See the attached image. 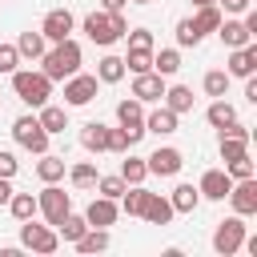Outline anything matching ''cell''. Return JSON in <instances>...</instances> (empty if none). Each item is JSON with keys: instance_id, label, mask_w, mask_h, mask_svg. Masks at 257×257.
Masks as SVG:
<instances>
[{"instance_id": "cell-16", "label": "cell", "mask_w": 257, "mask_h": 257, "mask_svg": "<svg viewBox=\"0 0 257 257\" xmlns=\"http://www.w3.org/2000/svg\"><path fill=\"white\" fill-rule=\"evenodd\" d=\"M116 217H120V205L112 201V197H92L88 201V209H84V221L88 225H96V229H108V225H116Z\"/></svg>"}, {"instance_id": "cell-3", "label": "cell", "mask_w": 257, "mask_h": 257, "mask_svg": "<svg viewBox=\"0 0 257 257\" xmlns=\"http://www.w3.org/2000/svg\"><path fill=\"white\" fill-rule=\"evenodd\" d=\"M245 233H249V225H245V217H237V213L225 217V221H217V229H213V253H221V257L241 253Z\"/></svg>"}, {"instance_id": "cell-7", "label": "cell", "mask_w": 257, "mask_h": 257, "mask_svg": "<svg viewBox=\"0 0 257 257\" xmlns=\"http://www.w3.org/2000/svg\"><path fill=\"white\" fill-rule=\"evenodd\" d=\"M96 88H100L96 72H72V76L64 80V108L92 104V100H96Z\"/></svg>"}, {"instance_id": "cell-45", "label": "cell", "mask_w": 257, "mask_h": 257, "mask_svg": "<svg viewBox=\"0 0 257 257\" xmlns=\"http://www.w3.org/2000/svg\"><path fill=\"white\" fill-rule=\"evenodd\" d=\"M16 169H20V161H16V153H8V149H0V177H16Z\"/></svg>"}, {"instance_id": "cell-2", "label": "cell", "mask_w": 257, "mask_h": 257, "mask_svg": "<svg viewBox=\"0 0 257 257\" xmlns=\"http://www.w3.org/2000/svg\"><path fill=\"white\" fill-rule=\"evenodd\" d=\"M12 92H16L28 108H40V104H48V96H52V80H48L40 68H16V72H12Z\"/></svg>"}, {"instance_id": "cell-37", "label": "cell", "mask_w": 257, "mask_h": 257, "mask_svg": "<svg viewBox=\"0 0 257 257\" xmlns=\"http://www.w3.org/2000/svg\"><path fill=\"white\" fill-rule=\"evenodd\" d=\"M124 60V72H149L153 68V52H145V48H128V56H120Z\"/></svg>"}, {"instance_id": "cell-18", "label": "cell", "mask_w": 257, "mask_h": 257, "mask_svg": "<svg viewBox=\"0 0 257 257\" xmlns=\"http://www.w3.org/2000/svg\"><path fill=\"white\" fill-rule=\"evenodd\" d=\"M217 36H221V44H225V48H241V44H249V40H253L237 16H221V24H217Z\"/></svg>"}, {"instance_id": "cell-13", "label": "cell", "mask_w": 257, "mask_h": 257, "mask_svg": "<svg viewBox=\"0 0 257 257\" xmlns=\"http://www.w3.org/2000/svg\"><path fill=\"white\" fill-rule=\"evenodd\" d=\"M229 205H233L237 217H253V213H257V177L233 181V189H229Z\"/></svg>"}, {"instance_id": "cell-11", "label": "cell", "mask_w": 257, "mask_h": 257, "mask_svg": "<svg viewBox=\"0 0 257 257\" xmlns=\"http://www.w3.org/2000/svg\"><path fill=\"white\" fill-rule=\"evenodd\" d=\"M84 36L92 40V44H100V48H108V44H116L120 36H116V28H112V12H88L84 16Z\"/></svg>"}, {"instance_id": "cell-25", "label": "cell", "mask_w": 257, "mask_h": 257, "mask_svg": "<svg viewBox=\"0 0 257 257\" xmlns=\"http://www.w3.org/2000/svg\"><path fill=\"white\" fill-rule=\"evenodd\" d=\"M108 241H112V237H108V229L88 225V229H84V233H80L72 245H76V253H100V249H108Z\"/></svg>"}, {"instance_id": "cell-19", "label": "cell", "mask_w": 257, "mask_h": 257, "mask_svg": "<svg viewBox=\"0 0 257 257\" xmlns=\"http://www.w3.org/2000/svg\"><path fill=\"white\" fill-rule=\"evenodd\" d=\"M80 149H84V153H108V124L88 120V124L80 128Z\"/></svg>"}, {"instance_id": "cell-29", "label": "cell", "mask_w": 257, "mask_h": 257, "mask_svg": "<svg viewBox=\"0 0 257 257\" xmlns=\"http://www.w3.org/2000/svg\"><path fill=\"white\" fill-rule=\"evenodd\" d=\"M153 72H161L165 80L177 76V72H181V48H161V52H153Z\"/></svg>"}, {"instance_id": "cell-51", "label": "cell", "mask_w": 257, "mask_h": 257, "mask_svg": "<svg viewBox=\"0 0 257 257\" xmlns=\"http://www.w3.org/2000/svg\"><path fill=\"white\" fill-rule=\"evenodd\" d=\"M193 8H205V4H217V0H189Z\"/></svg>"}, {"instance_id": "cell-5", "label": "cell", "mask_w": 257, "mask_h": 257, "mask_svg": "<svg viewBox=\"0 0 257 257\" xmlns=\"http://www.w3.org/2000/svg\"><path fill=\"white\" fill-rule=\"evenodd\" d=\"M36 209H40V217H44L48 225H56V221L72 209V193H64L60 181H48V185L36 193Z\"/></svg>"}, {"instance_id": "cell-44", "label": "cell", "mask_w": 257, "mask_h": 257, "mask_svg": "<svg viewBox=\"0 0 257 257\" xmlns=\"http://www.w3.org/2000/svg\"><path fill=\"white\" fill-rule=\"evenodd\" d=\"M133 149V141H128V133L116 124V128H108V153H128Z\"/></svg>"}, {"instance_id": "cell-49", "label": "cell", "mask_w": 257, "mask_h": 257, "mask_svg": "<svg viewBox=\"0 0 257 257\" xmlns=\"http://www.w3.org/2000/svg\"><path fill=\"white\" fill-rule=\"evenodd\" d=\"M245 100L257 104V80H253V76H245Z\"/></svg>"}, {"instance_id": "cell-30", "label": "cell", "mask_w": 257, "mask_h": 257, "mask_svg": "<svg viewBox=\"0 0 257 257\" xmlns=\"http://www.w3.org/2000/svg\"><path fill=\"white\" fill-rule=\"evenodd\" d=\"M205 120H209L213 128H225L229 120H237V108H233V104H229L225 96H213V104L205 108Z\"/></svg>"}, {"instance_id": "cell-8", "label": "cell", "mask_w": 257, "mask_h": 257, "mask_svg": "<svg viewBox=\"0 0 257 257\" xmlns=\"http://www.w3.org/2000/svg\"><path fill=\"white\" fill-rule=\"evenodd\" d=\"M116 124L128 133V141L137 145L141 137H145V104L137 100V96H124V100H116Z\"/></svg>"}, {"instance_id": "cell-40", "label": "cell", "mask_w": 257, "mask_h": 257, "mask_svg": "<svg viewBox=\"0 0 257 257\" xmlns=\"http://www.w3.org/2000/svg\"><path fill=\"white\" fill-rule=\"evenodd\" d=\"M177 44H181V48H197V44H201V32L193 28V20H189V16H185V20H177Z\"/></svg>"}, {"instance_id": "cell-26", "label": "cell", "mask_w": 257, "mask_h": 257, "mask_svg": "<svg viewBox=\"0 0 257 257\" xmlns=\"http://www.w3.org/2000/svg\"><path fill=\"white\" fill-rule=\"evenodd\" d=\"M221 16H225V12H221L217 4H205V8H197V12L189 16V20H193V28H197V32H201V40H205L209 32H217V24H221Z\"/></svg>"}, {"instance_id": "cell-20", "label": "cell", "mask_w": 257, "mask_h": 257, "mask_svg": "<svg viewBox=\"0 0 257 257\" xmlns=\"http://www.w3.org/2000/svg\"><path fill=\"white\" fill-rule=\"evenodd\" d=\"M141 217L149 221V225H169L177 213H173V205H169V197H161V193H149V201H145V209H141Z\"/></svg>"}, {"instance_id": "cell-24", "label": "cell", "mask_w": 257, "mask_h": 257, "mask_svg": "<svg viewBox=\"0 0 257 257\" xmlns=\"http://www.w3.org/2000/svg\"><path fill=\"white\" fill-rule=\"evenodd\" d=\"M169 205H173V213H193V209L201 205V193H197V185L181 181V185L169 193Z\"/></svg>"}, {"instance_id": "cell-9", "label": "cell", "mask_w": 257, "mask_h": 257, "mask_svg": "<svg viewBox=\"0 0 257 257\" xmlns=\"http://www.w3.org/2000/svg\"><path fill=\"white\" fill-rule=\"evenodd\" d=\"M145 165H149V177H177L185 169V153L173 149V145H161L145 157Z\"/></svg>"}, {"instance_id": "cell-21", "label": "cell", "mask_w": 257, "mask_h": 257, "mask_svg": "<svg viewBox=\"0 0 257 257\" xmlns=\"http://www.w3.org/2000/svg\"><path fill=\"white\" fill-rule=\"evenodd\" d=\"M44 48H48V40H44V32L36 28H28V32H20L16 36V52H20V60H40L44 56Z\"/></svg>"}, {"instance_id": "cell-42", "label": "cell", "mask_w": 257, "mask_h": 257, "mask_svg": "<svg viewBox=\"0 0 257 257\" xmlns=\"http://www.w3.org/2000/svg\"><path fill=\"white\" fill-rule=\"evenodd\" d=\"M249 153V141H237V137H221V161H237Z\"/></svg>"}, {"instance_id": "cell-48", "label": "cell", "mask_w": 257, "mask_h": 257, "mask_svg": "<svg viewBox=\"0 0 257 257\" xmlns=\"http://www.w3.org/2000/svg\"><path fill=\"white\" fill-rule=\"evenodd\" d=\"M112 28H116V36L124 40V32H128V20H124V12H112Z\"/></svg>"}, {"instance_id": "cell-14", "label": "cell", "mask_w": 257, "mask_h": 257, "mask_svg": "<svg viewBox=\"0 0 257 257\" xmlns=\"http://www.w3.org/2000/svg\"><path fill=\"white\" fill-rule=\"evenodd\" d=\"M128 96H137L141 104L161 100V96H165V76H161V72H153V68H149V72H137V76H133V92H128Z\"/></svg>"}, {"instance_id": "cell-22", "label": "cell", "mask_w": 257, "mask_h": 257, "mask_svg": "<svg viewBox=\"0 0 257 257\" xmlns=\"http://www.w3.org/2000/svg\"><path fill=\"white\" fill-rule=\"evenodd\" d=\"M161 100H165V108H173L177 116H181V112H193V88H189V84H165V96H161Z\"/></svg>"}, {"instance_id": "cell-34", "label": "cell", "mask_w": 257, "mask_h": 257, "mask_svg": "<svg viewBox=\"0 0 257 257\" xmlns=\"http://www.w3.org/2000/svg\"><path fill=\"white\" fill-rule=\"evenodd\" d=\"M64 173H68L72 189H92V185H96V177H100L92 161H76V165H72V169H64Z\"/></svg>"}, {"instance_id": "cell-36", "label": "cell", "mask_w": 257, "mask_h": 257, "mask_svg": "<svg viewBox=\"0 0 257 257\" xmlns=\"http://www.w3.org/2000/svg\"><path fill=\"white\" fill-rule=\"evenodd\" d=\"M229 80H233V76H229L225 68H209L205 80H201V88H205L209 96H225V92H229Z\"/></svg>"}, {"instance_id": "cell-32", "label": "cell", "mask_w": 257, "mask_h": 257, "mask_svg": "<svg viewBox=\"0 0 257 257\" xmlns=\"http://www.w3.org/2000/svg\"><path fill=\"white\" fill-rule=\"evenodd\" d=\"M145 201H149V189L145 185H128L124 193H120V213H128V217H141V209H145Z\"/></svg>"}, {"instance_id": "cell-31", "label": "cell", "mask_w": 257, "mask_h": 257, "mask_svg": "<svg viewBox=\"0 0 257 257\" xmlns=\"http://www.w3.org/2000/svg\"><path fill=\"white\" fill-rule=\"evenodd\" d=\"M64 157H52V153H40V161H36V177L48 185V181H64Z\"/></svg>"}, {"instance_id": "cell-50", "label": "cell", "mask_w": 257, "mask_h": 257, "mask_svg": "<svg viewBox=\"0 0 257 257\" xmlns=\"http://www.w3.org/2000/svg\"><path fill=\"white\" fill-rule=\"evenodd\" d=\"M124 4H128V0H100L104 12H124Z\"/></svg>"}, {"instance_id": "cell-46", "label": "cell", "mask_w": 257, "mask_h": 257, "mask_svg": "<svg viewBox=\"0 0 257 257\" xmlns=\"http://www.w3.org/2000/svg\"><path fill=\"white\" fill-rule=\"evenodd\" d=\"M217 8H221L225 16H241L245 8H253V0H217Z\"/></svg>"}, {"instance_id": "cell-41", "label": "cell", "mask_w": 257, "mask_h": 257, "mask_svg": "<svg viewBox=\"0 0 257 257\" xmlns=\"http://www.w3.org/2000/svg\"><path fill=\"white\" fill-rule=\"evenodd\" d=\"M124 40H128V48H145V52H153V48H157V40H153V32H149V28H128V32H124Z\"/></svg>"}, {"instance_id": "cell-38", "label": "cell", "mask_w": 257, "mask_h": 257, "mask_svg": "<svg viewBox=\"0 0 257 257\" xmlns=\"http://www.w3.org/2000/svg\"><path fill=\"white\" fill-rule=\"evenodd\" d=\"M225 173H229V181H245V177L257 173V165H253L249 153H245V157H237V161H225Z\"/></svg>"}, {"instance_id": "cell-15", "label": "cell", "mask_w": 257, "mask_h": 257, "mask_svg": "<svg viewBox=\"0 0 257 257\" xmlns=\"http://www.w3.org/2000/svg\"><path fill=\"white\" fill-rule=\"evenodd\" d=\"M229 189H233V181H229V173H225V169H205V173H201V181H197V193H201L205 201H225V197H229Z\"/></svg>"}, {"instance_id": "cell-1", "label": "cell", "mask_w": 257, "mask_h": 257, "mask_svg": "<svg viewBox=\"0 0 257 257\" xmlns=\"http://www.w3.org/2000/svg\"><path fill=\"white\" fill-rule=\"evenodd\" d=\"M80 64H84V48H80V40H72V36L56 40V44L44 48V56H40V72H44L48 80H68L72 72H80Z\"/></svg>"}, {"instance_id": "cell-52", "label": "cell", "mask_w": 257, "mask_h": 257, "mask_svg": "<svg viewBox=\"0 0 257 257\" xmlns=\"http://www.w3.org/2000/svg\"><path fill=\"white\" fill-rule=\"evenodd\" d=\"M133 4H153V0H133Z\"/></svg>"}, {"instance_id": "cell-17", "label": "cell", "mask_w": 257, "mask_h": 257, "mask_svg": "<svg viewBox=\"0 0 257 257\" xmlns=\"http://www.w3.org/2000/svg\"><path fill=\"white\" fill-rule=\"evenodd\" d=\"M177 120H181V116H177L173 108H165V104H161V108L145 112V133H157V137H173V133H177Z\"/></svg>"}, {"instance_id": "cell-4", "label": "cell", "mask_w": 257, "mask_h": 257, "mask_svg": "<svg viewBox=\"0 0 257 257\" xmlns=\"http://www.w3.org/2000/svg\"><path fill=\"white\" fill-rule=\"evenodd\" d=\"M12 141H16L20 149L36 153V157H40V153H48V133H44V124H40L36 116H28V112L12 120Z\"/></svg>"}, {"instance_id": "cell-33", "label": "cell", "mask_w": 257, "mask_h": 257, "mask_svg": "<svg viewBox=\"0 0 257 257\" xmlns=\"http://www.w3.org/2000/svg\"><path fill=\"white\" fill-rule=\"evenodd\" d=\"M16 221H28V217H40V209H36V197L32 193H12L8 197V205H4Z\"/></svg>"}, {"instance_id": "cell-39", "label": "cell", "mask_w": 257, "mask_h": 257, "mask_svg": "<svg viewBox=\"0 0 257 257\" xmlns=\"http://www.w3.org/2000/svg\"><path fill=\"white\" fill-rule=\"evenodd\" d=\"M128 185H124V177L116 173V177H96V193L100 197H112V201H120V193H124Z\"/></svg>"}, {"instance_id": "cell-12", "label": "cell", "mask_w": 257, "mask_h": 257, "mask_svg": "<svg viewBox=\"0 0 257 257\" xmlns=\"http://www.w3.org/2000/svg\"><path fill=\"white\" fill-rule=\"evenodd\" d=\"M225 72H229V76H237V80L253 76V72H257V40H249V44H241V48H229Z\"/></svg>"}, {"instance_id": "cell-27", "label": "cell", "mask_w": 257, "mask_h": 257, "mask_svg": "<svg viewBox=\"0 0 257 257\" xmlns=\"http://www.w3.org/2000/svg\"><path fill=\"white\" fill-rule=\"evenodd\" d=\"M96 80H100V84H116V80H124V60L112 56V52H104V56L96 60Z\"/></svg>"}, {"instance_id": "cell-6", "label": "cell", "mask_w": 257, "mask_h": 257, "mask_svg": "<svg viewBox=\"0 0 257 257\" xmlns=\"http://www.w3.org/2000/svg\"><path fill=\"white\" fill-rule=\"evenodd\" d=\"M20 245L32 249V253H56L60 249V237L52 225H36V217L20 221Z\"/></svg>"}, {"instance_id": "cell-10", "label": "cell", "mask_w": 257, "mask_h": 257, "mask_svg": "<svg viewBox=\"0 0 257 257\" xmlns=\"http://www.w3.org/2000/svg\"><path fill=\"white\" fill-rule=\"evenodd\" d=\"M72 28H76V16H72L68 8H48V12H44V20H40V32H44V40H48V44H56V40L72 36Z\"/></svg>"}, {"instance_id": "cell-35", "label": "cell", "mask_w": 257, "mask_h": 257, "mask_svg": "<svg viewBox=\"0 0 257 257\" xmlns=\"http://www.w3.org/2000/svg\"><path fill=\"white\" fill-rule=\"evenodd\" d=\"M120 177H124V185H145V181H149L145 157H124V161H120Z\"/></svg>"}, {"instance_id": "cell-23", "label": "cell", "mask_w": 257, "mask_h": 257, "mask_svg": "<svg viewBox=\"0 0 257 257\" xmlns=\"http://www.w3.org/2000/svg\"><path fill=\"white\" fill-rule=\"evenodd\" d=\"M36 120L44 124V133H48V137H56V133H64V128H68V108H60V104H40Z\"/></svg>"}, {"instance_id": "cell-47", "label": "cell", "mask_w": 257, "mask_h": 257, "mask_svg": "<svg viewBox=\"0 0 257 257\" xmlns=\"http://www.w3.org/2000/svg\"><path fill=\"white\" fill-rule=\"evenodd\" d=\"M16 189H12V177H0V209L8 205V197H12Z\"/></svg>"}, {"instance_id": "cell-43", "label": "cell", "mask_w": 257, "mask_h": 257, "mask_svg": "<svg viewBox=\"0 0 257 257\" xmlns=\"http://www.w3.org/2000/svg\"><path fill=\"white\" fill-rule=\"evenodd\" d=\"M20 68V52H16V44H0V72H16Z\"/></svg>"}, {"instance_id": "cell-28", "label": "cell", "mask_w": 257, "mask_h": 257, "mask_svg": "<svg viewBox=\"0 0 257 257\" xmlns=\"http://www.w3.org/2000/svg\"><path fill=\"white\" fill-rule=\"evenodd\" d=\"M52 229H56V237H60V241H76V237L88 229V221H84V213H72V209H68Z\"/></svg>"}]
</instances>
